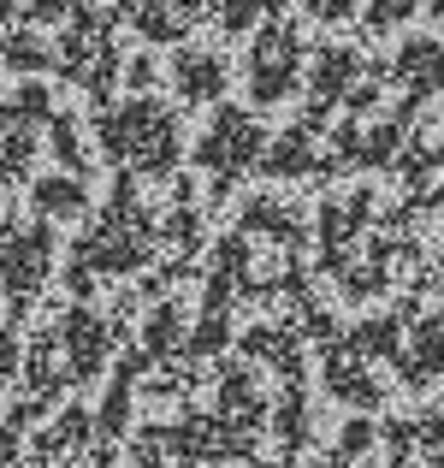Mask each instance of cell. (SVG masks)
<instances>
[{"label":"cell","instance_id":"obj_1","mask_svg":"<svg viewBox=\"0 0 444 468\" xmlns=\"http://www.w3.org/2000/svg\"><path fill=\"white\" fill-rule=\"evenodd\" d=\"M101 137L113 149V160H131L137 172H172V160H178V119L148 95L125 101V113H107Z\"/></svg>","mask_w":444,"mask_h":468},{"label":"cell","instance_id":"obj_2","mask_svg":"<svg viewBox=\"0 0 444 468\" xmlns=\"http://www.w3.org/2000/svg\"><path fill=\"white\" fill-rule=\"evenodd\" d=\"M302 71H308V42H302V30L285 18H261L255 24V42H249V95L261 107H273V101H285V95L302 83Z\"/></svg>","mask_w":444,"mask_h":468},{"label":"cell","instance_id":"obj_3","mask_svg":"<svg viewBox=\"0 0 444 468\" xmlns=\"http://www.w3.org/2000/svg\"><path fill=\"white\" fill-rule=\"evenodd\" d=\"M261 154H267V131H261V119L243 113V107H219L207 137L196 143V160H202V172L219 190H231V184L249 178V172H261Z\"/></svg>","mask_w":444,"mask_h":468},{"label":"cell","instance_id":"obj_4","mask_svg":"<svg viewBox=\"0 0 444 468\" xmlns=\"http://www.w3.org/2000/svg\"><path fill=\"white\" fill-rule=\"evenodd\" d=\"M379 202L374 190H362V184H350V190H332L326 202L314 207V243H320V273H338L344 261H350L355 250H362L367 226H374Z\"/></svg>","mask_w":444,"mask_h":468},{"label":"cell","instance_id":"obj_5","mask_svg":"<svg viewBox=\"0 0 444 468\" xmlns=\"http://www.w3.org/2000/svg\"><path fill=\"white\" fill-rule=\"evenodd\" d=\"M326 125H332V113L308 107L285 137L267 143L261 172L267 178H326Z\"/></svg>","mask_w":444,"mask_h":468},{"label":"cell","instance_id":"obj_6","mask_svg":"<svg viewBox=\"0 0 444 468\" xmlns=\"http://www.w3.org/2000/svg\"><path fill=\"white\" fill-rule=\"evenodd\" d=\"M320 379H326V391L338 403H350V410H374V403H386V391H391L386 379H379V362H367L344 332L332 344H320Z\"/></svg>","mask_w":444,"mask_h":468},{"label":"cell","instance_id":"obj_7","mask_svg":"<svg viewBox=\"0 0 444 468\" xmlns=\"http://www.w3.org/2000/svg\"><path fill=\"white\" fill-rule=\"evenodd\" d=\"M386 78L397 83V101L427 107V95L444 90V42H439V36H409V42L391 54Z\"/></svg>","mask_w":444,"mask_h":468},{"label":"cell","instance_id":"obj_8","mask_svg":"<svg viewBox=\"0 0 444 468\" xmlns=\"http://www.w3.org/2000/svg\"><path fill=\"white\" fill-rule=\"evenodd\" d=\"M391 374H397L409 391H427V386L444 379V309L421 314L409 326V338H403L397 356H391Z\"/></svg>","mask_w":444,"mask_h":468},{"label":"cell","instance_id":"obj_9","mask_svg":"<svg viewBox=\"0 0 444 468\" xmlns=\"http://www.w3.org/2000/svg\"><path fill=\"white\" fill-rule=\"evenodd\" d=\"M362 71H367V54H362V48H350V42L314 48V59H308V107L332 113V107L344 101V90H350Z\"/></svg>","mask_w":444,"mask_h":468},{"label":"cell","instance_id":"obj_10","mask_svg":"<svg viewBox=\"0 0 444 468\" xmlns=\"http://www.w3.org/2000/svg\"><path fill=\"white\" fill-rule=\"evenodd\" d=\"M308 231V214L291 202H279V196H255L249 207H243V238H267L273 250H296Z\"/></svg>","mask_w":444,"mask_h":468},{"label":"cell","instance_id":"obj_11","mask_svg":"<svg viewBox=\"0 0 444 468\" xmlns=\"http://www.w3.org/2000/svg\"><path fill=\"white\" fill-rule=\"evenodd\" d=\"M226 78V54H214V48H178V59H172V83L184 101H219Z\"/></svg>","mask_w":444,"mask_h":468},{"label":"cell","instance_id":"obj_12","mask_svg":"<svg viewBox=\"0 0 444 468\" xmlns=\"http://www.w3.org/2000/svg\"><path fill=\"white\" fill-rule=\"evenodd\" d=\"M243 356H249V362L279 367L285 379H302L308 374V362H302V332H296V326H279V320H273V326L261 320V326L243 332Z\"/></svg>","mask_w":444,"mask_h":468},{"label":"cell","instance_id":"obj_13","mask_svg":"<svg viewBox=\"0 0 444 468\" xmlns=\"http://www.w3.org/2000/svg\"><path fill=\"white\" fill-rule=\"evenodd\" d=\"M219 410L238 415V427H249V433H255V421H267V398L255 386V362H238V367L219 374Z\"/></svg>","mask_w":444,"mask_h":468},{"label":"cell","instance_id":"obj_14","mask_svg":"<svg viewBox=\"0 0 444 468\" xmlns=\"http://www.w3.org/2000/svg\"><path fill=\"white\" fill-rule=\"evenodd\" d=\"M273 433L285 451H302L308 439H314V398H308L302 379H285V391H279V410H273Z\"/></svg>","mask_w":444,"mask_h":468},{"label":"cell","instance_id":"obj_15","mask_svg":"<svg viewBox=\"0 0 444 468\" xmlns=\"http://www.w3.org/2000/svg\"><path fill=\"white\" fill-rule=\"evenodd\" d=\"M391 172H397V178L409 184L415 196H421V190H433V178L444 172V131H421V137H415L409 149H397Z\"/></svg>","mask_w":444,"mask_h":468},{"label":"cell","instance_id":"obj_16","mask_svg":"<svg viewBox=\"0 0 444 468\" xmlns=\"http://www.w3.org/2000/svg\"><path fill=\"white\" fill-rule=\"evenodd\" d=\"M409 303H403L397 314H374V320H362V326H350L344 332V338L355 344V350L367 356V362H391V356H397V344H403V326H409Z\"/></svg>","mask_w":444,"mask_h":468},{"label":"cell","instance_id":"obj_17","mask_svg":"<svg viewBox=\"0 0 444 468\" xmlns=\"http://www.w3.org/2000/svg\"><path fill=\"white\" fill-rule=\"evenodd\" d=\"M59 332H66V344H71L78 374H95V367H101V350H107V326H101V320H90V314H71Z\"/></svg>","mask_w":444,"mask_h":468},{"label":"cell","instance_id":"obj_18","mask_svg":"<svg viewBox=\"0 0 444 468\" xmlns=\"http://www.w3.org/2000/svg\"><path fill=\"white\" fill-rule=\"evenodd\" d=\"M403 149V125L397 119H374V125H362V143H355V166H391Z\"/></svg>","mask_w":444,"mask_h":468},{"label":"cell","instance_id":"obj_19","mask_svg":"<svg viewBox=\"0 0 444 468\" xmlns=\"http://www.w3.org/2000/svg\"><path fill=\"white\" fill-rule=\"evenodd\" d=\"M291 0H226L219 6V30H231V36H243V30H255L261 18H279Z\"/></svg>","mask_w":444,"mask_h":468},{"label":"cell","instance_id":"obj_20","mask_svg":"<svg viewBox=\"0 0 444 468\" xmlns=\"http://www.w3.org/2000/svg\"><path fill=\"white\" fill-rule=\"evenodd\" d=\"M374 439H379V427L367 421V415H350V421L338 427V445H332V457H338L344 468H355V457H367V451H374Z\"/></svg>","mask_w":444,"mask_h":468},{"label":"cell","instance_id":"obj_21","mask_svg":"<svg viewBox=\"0 0 444 468\" xmlns=\"http://www.w3.org/2000/svg\"><path fill=\"white\" fill-rule=\"evenodd\" d=\"M415 12H421V0H367L362 6V30L386 36V30H397V24H409Z\"/></svg>","mask_w":444,"mask_h":468},{"label":"cell","instance_id":"obj_22","mask_svg":"<svg viewBox=\"0 0 444 468\" xmlns=\"http://www.w3.org/2000/svg\"><path fill=\"white\" fill-rule=\"evenodd\" d=\"M296 332H302V338H314V344H332L344 326L332 320V309H320L314 297H296Z\"/></svg>","mask_w":444,"mask_h":468},{"label":"cell","instance_id":"obj_23","mask_svg":"<svg viewBox=\"0 0 444 468\" xmlns=\"http://www.w3.org/2000/svg\"><path fill=\"white\" fill-rule=\"evenodd\" d=\"M226 338H231L226 309H207L202 326H196V338H190V350H196V356H214V350H226Z\"/></svg>","mask_w":444,"mask_h":468},{"label":"cell","instance_id":"obj_24","mask_svg":"<svg viewBox=\"0 0 444 468\" xmlns=\"http://www.w3.org/2000/svg\"><path fill=\"white\" fill-rule=\"evenodd\" d=\"M178 338H184V314H178V309H160L154 320H148V350H154V356L172 350Z\"/></svg>","mask_w":444,"mask_h":468},{"label":"cell","instance_id":"obj_25","mask_svg":"<svg viewBox=\"0 0 444 468\" xmlns=\"http://www.w3.org/2000/svg\"><path fill=\"white\" fill-rule=\"evenodd\" d=\"M415 445H433V451H444V398L433 403V410H421V415H415Z\"/></svg>","mask_w":444,"mask_h":468},{"label":"cell","instance_id":"obj_26","mask_svg":"<svg viewBox=\"0 0 444 468\" xmlns=\"http://www.w3.org/2000/svg\"><path fill=\"white\" fill-rule=\"evenodd\" d=\"M42 207H48V214H78V207H83V190H71L66 178H59V184H42Z\"/></svg>","mask_w":444,"mask_h":468},{"label":"cell","instance_id":"obj_27","mask_svg":"<svg viewBox=\"0 0 444 468\" xmlns=\"http://www.w3.org/2000/svg\"><path fill=\"white\" fill-rule=\"evenodd\" d=\"M362 12V0H326V24H350Z\"/></svg>","mask_w":444,"mask_h":468},{"label":"cell","instance_id":"obj_28","mask_svg":"<svg viewBox=\"0 0 444 468\" xmlns=\"http://www.w3.org/2000/svg\"><path fill=\"white\" fill-rule=\"evenodd\" d=\"M421 202H427V207H439V214H444V172L433 178V190H421Z\"/></svg>","mask_w":444,"mask_h":468},{"label":"cell","instance_id":"obj_29","mask_svg":"<svg viewBox=\"0 0 444 468\" xmlns=\"http://www.w3.org/2000/svg\"><path fill=\"white\" fill-rule=\"evenodd\" d=\"M296 6H302L308 18H320V24H326V0H296Z\"/></svg>","mask_w":444,"mask_h":468},{"label":"cell","instance_id":"obj_30","mask_svg":"<svg viewBox=\"0 0 444 468\" xmlns=\"http://www.w3.org/2000/svg\"><path fill=\"white\" fill-rule=\"evenodd\" d=\"M427 12H433V18H444V0H427Z\"/></svg>","mask_w":444,"mask_h":468},{"label":"cell","instance_id":"obj_31","mask_svg":"<svg viewBox=\"0 0 444 468\" xmlns=\"http://www.w3.org/2000/svg\"><path fill=\"white\" fill-rule=\"evenodd\" d=\"M255 468H279V463H255Z\"/></svg>","mask_w":444,"mask_h":468}]
</instances>
